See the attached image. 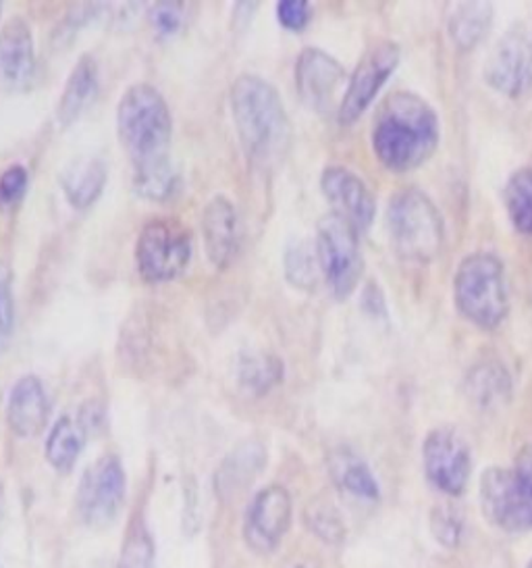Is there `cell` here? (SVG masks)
Masks as SVG:
<instances>
[{
  "mask_svg": "<svg viewBox=\"0 0 532 568\" xmlns=\"http://www.w3.org/2000/svg\"><path fill=\"white\" fill-rule=\"evenodd\" d=\"M116 132L135 169V192L146 201H168L180 178L168 161L173 119L163 94L149 84L132 85L119 102Z\"/></svg>",
  "mask_w": 532,
  "mask_h": 568,
  "instance_id": "1",
  "label": "cell"
},
{
  "mask_svg": "<svg viewBox=\"0 0 532 568\" xmlns=\"http://www.w3.org/2000/svg\"><path fill=\"white\" fill-rule=\"evenodd\" d=\"M437 146L439 119L431 104L412 92H393L375 123L377 159L396 173H408L424 165Z\"/></svg>",
  "mask_w": 532,
  "mask_h": 568,
  "instance_id": "2",
  "label": "cell"
},
{
  "mask_svg": "<svg viewBox=\"0 0 532 568\" xmlns=\"http://www.w3.org/2000/svg\"><path fill=\"white\" fill-rule=\"evenodd\" d=\"M232 111L249 165L275 168L291 142V125L279 92L258 75H239L232 88Z\"/></svg>",
  "mask_w": 532,
  "mask_h": 568,
  "instance_id": "3",
  "label": "cell"
},
{
  "mask_svg": "<svg viewBox=\"0 0 532 568\" xmlns=\"http://www.w3.org/2000/svg\"><path fill=\"white\" fill-rule=\"evenodd\" d=\"M456 306L472 325L498 329L510 313L505 267L491 252H474L460 263L453 280Z\"/></svg>",
  "mask_w": 532,
  "mask_h": 568,
  "instance_id": "4",
  "label": "cell"
},
{
  "mask_svg": "<svg viewBox=\"0 0 532 568\" xmlns=\"http://www.w3.org/2000/svg\"><path fill=\"white\" fill-rule=\"evenodd\" d=\"M391 244L403 261L431 263L446 242V223L434 202L416 187L393 194L387 211Z\"/></svg>",
  "mask_w": 532,
  "mask_h": 568,
  "instance_id": "5",
  "label": "cell"
},
{
  "mask_svg": "<svg viewBox=\"0 0 532 568\" xmlns=\"http://www.w3.org/2000/svg\"><path fill=\"white\" fill-rule=\"evenodd\" d=\"M481 508L495 527L518 534L532 529V444L514 468H489L481 481Z\"/></svg>",
  "mask_w": 532,
  "mask_h": 568,
  "instance_id": "6",
  "label": "cell"
},
{
  "mask_svg": "<svg viewBox=\"0 0 532 568\" xmlns=\"http://www.w3.org/2000/svg\"><path fill=\"white\" fill-rule=\"evenodd\" d=\"M358 234L349 221L335 213L320 219L316 230L318 267L337 301H346L354 294L365 271Z\"/></svg>",
  "mask_w": 532,
  "mask_h": 568,
  "instance_id": "7",
  "label": "cell"
},
{
  "mask_svg": "<svg viewBox=\"0 0 532 568\" xmlns=\"http://www.w3.org/2000/svg\"><path fill=\"white\" fill-rule=\"evenodd\" d=\"M140 275L152 282L177 280L192 261V240L182 223L173 219H156L149 223L135 246Z\"/></svg>",
  "mask_w": 532,
  "mask_h": 568,
  "instance_id": "8",
  "label": "cell"
},
{
  "mask_svg": "<svg viewBox=\"0 0 532 568\" xmlns=\"http://www.w3.org/2000/svg\"><path fill=\"white\" fill-rule=\"evenodd\" d=\"M125 501V470L116 456H102L85 470L78 491V513L88 527L104 529Z\"/></svg>",
  "mask_w": 532,
  "mask_h": 568,
  "instance_id": "9",
  "label": "cell"
},
{
  "mask_svg": "<svg viewBox=\"0 0 532 568\" xmlns=\"http://www.w3.org/2000/svg\"><path fill=\"white\" fill-rule=\"evenodd\" d=\"M401 59V49L396 42H379L366 52L362 61L349 80L348 90L339 102V123L351 125L362 118L366 109L377 99L385 82L391 78Z\"/></svg>",
  "mask_w": 532,
  "mask_h": 568,
  "instance_id": "10",
  "label": "cell"
},
{
  "mask_svg": "<svg viewBox=\"0 0 532 568\" xmlns=\"http://www.w3.org/2000/svg\"><path fill=\"white\" fill-rule=\"evenodd\" d=\"M427 477L446 496H460L470 479L472 456L464 437L456 429L441 427L427 435L422 446Z\"/></svg>",
  "mask_w": 532,
  "mask_h": 568,
  "instance_id": "11",
  "label": "cell"
},
{
  "mask_svg": "<svg viewBox=\"0 0 532 568\" xmlns=\"http://www.w3.org/2000/svg\"><path fill=\"white\" fill-rule=\"evenodd\" d=\"M291 498L282 485H268L249 504L244 537L258 554L277 550L291 525Z\"/></svg>",
  "mask_w": 532,
  "mask_h": 568,
  "instance_id": "12",
  "label": "cell"
},
{
  "mask_svg": "<svg viewBox=\"0 0 532 568\" xmlns=\"http://www.w3.org/2000/svg\"><path fill=\"white\" fill-rule=\"evenodd\" d=\"M346 82V69L320 49H304L296 63L299 99L316 113L327 115L337 104V94Z\"/></svg>",
  "mask_w": 532,
  "mask_h": 568,
  "instance_id": "13",
  "label": "cell"
},
{
  "mask_svg": "<svg viewBox=\"0 0 532 568\" xmlns=\"http://www.w3.org/2000/svg\"><path fill=\"white\" fill-rule=\"evenodd\" d=\"M484 78L493 90L508 99H520L531 92V42L522 34L503 36L484 65Z\"/></svg>",
  "mask_w": 532,
  "mask_h": 568,
  "instance_id": "14",
  "label": "cell"
},
{
  "mask_svg": "<svg viewBox=\"0 0 532 568\" xmlns=\"http://www.w3.org/2000/svg\"><path fill=\"white\" fill-rule=\"evenodd\" d=\"M325 199L331 202L332 213L349 221L358 232L370 230L377 215V201L370 187L346 168H327L320 178Z\"/></svg>",
  "mask_w": 532,
  "mask_h": 568,
  "instance_id": "15",
  "label": "cell"
},
{
  "mask_svg": "<svg viewBox=\"0 0 532 568\" xmlns=\"http://www.w3.org/2000/svg\"><path fill=\"white\" fill-rule=\"evenodd\" d=\"M35 52L30 26L25 19H11L0 32V90L17 92L32 84Z\"/></svg>",
  "mask_w": 532,
  "mask_h": 568,
  "instance_id": "16",
  "label": "cell"
},
{
  "mask_svg": "<svg viewBox=\"0 0 532 568\" xmlns=\"http://www.w3.org/2000/svg\"><path fill=\"white\" fill-rule=\"evenodd\" d=\"M202 232L211 263L218 271H225L239 251V221L227 196L218 194L206 204L202 215Z\"/></svg>",
  "mask_w": 532,
  "mask_h": 568,
  "instance_id": "17",
  "label": "cell"
},
{
  "mask_svg": "<svg viewBox=\"0 0 532 568\" xmlns=\"http://www.w3.org/2000/svg\"><path fill=\"white\" fill-rule=\"evenodd\" d=\"M50 418V402L42 382L33 375L21 377L9 396L7 423L13 434L30 439L42 434Z\"/></svg>",
  "mask_w": 532,
  "mask_h": 568,
  "instance_id": "18",
  "label": "cell"
},
{
  "mask_svg": "<svg viewBox=\"0 0 532 568\" xmlns=\"http://www.w3.org/2000/svg\"><path fill=\"white\" fill-rule=\"evenodd\" d=\"M96 94H99V65L92 54H83L71 71L57 106L59 123L63 128L75 123L82 118L83 111L94 102Z\"/></svg>",
  "mask_w": 532,
  "mask_h": 568,
  "instance_id": "19",
  "label": "cell"
},
{
  "mask_svg": "<svg viewBox=\"0 0 532 568\" xmlns=\"http://www.w3.org/2000/svg\"><path fill=\"white\" fill-rule=\"evenodd\" d=\"M266 450L260 442H246L232 452L216 473V491L221 498H233L244 491L265 468Z\"/></svg>",
  "mask_w": 532,
  "mask_h": 568,
  "instance_id": "20",
  "label": "cell"
},
{
  "mask_svg": "<svg viewBox=\"0 0 532 568\" xmlns=\"http://www.w3.org/2000/svg\"><path fill=\"white\" fill-rule=\"evenodd\" d=\"M109 180V168L102 159H78L61 173V187L73 209H88L99 201Z\"/></svg>",
  "mask_w": 532,
  "mask_h": 568,
  "instance_id": "21",
  "label": "cell"
},
{
  "mask_svg": "<svg viewBox=\"0 0 532 568\" xmlns=\"http://www.w3.org/2000/svg\"><path fill=\"white\" fill-rule=\"evenodd\" d=\"M491 23V2H456L448 19L449 38L460 51H472L489 34Z\"/></svg>",
  "mask_w": 532,
  "mask_h": 568,
  "instance_id": "22",
  "label": "cell"
},
{
  "mask_svg": "<svg viewBox=\"0 0 532 568\" xmlns=\"http://www.w3.org/2000/svg\"><path fill=\"white\" fill-rule=\"evenodd\" d=\"M331 477L335 485L351 496L354 500L377 501L379 500V484L360 456L354 452L337 450L331 456Z\"/></svg>",
  "mask_w": 532,
  "mask_h": 568,
  "instance_id": "23",
  "label": "cell"
},
{
  "mask_svg": "<svg viewBox=\"0 0 532 568\" xmlns=\"http://www.w3.org/2000/svg\"><path fill=\"white\" fill-rule=\"evenodd\" d=\"M85 435L88 432L83 429V425L78 418H59L47 439V458L52 468H57L61 473H69L82 454Z\"/></svg>",
  "mask_w": 532,
  "mask_h": 568,
  "instance_id": "24",
  "label": "cell"
},
{
  "mask_svg": "<svg viewBox=\"0 0 532 568\" xmlns=\"http://www.w3.org/2000/svg\"><path fill=\"white\" fill-rule=\"evenodd\" d=\"M468 394L482 408L498 406L510 396V375L498 363H482L468 375Z\"/></svg>",
  "mask_w": 532,
  "mask_h": 568,
  "instance_id": "25",
  "label": "cell"
},
{
  "mask_svg": "<svg viewBox=\"0 0 532 568\" xmlns=\"http://www.w3.org/2000/svg\"><path fill=\"white\" fill-rule=\"evenodd\" d=\"M237 377L246 392L254 396H263L282 382L283 363L270 354H244L239 358Z\"/></svg>",
  "mask_w": 532,
  "mask_h": 568,
  "instance_id": "26",
  "label": "cell"
},
{
  "mask_svg": "<svg viewBox=\"0 0 532 568\" xmlns=\"http://www.w3.org/2000/svg\"><path fill=\"white\" fill-rule=\"evenodd\" d=\"M503 201L515 230L520 234L532 235V168L518 169L508 180Z\"/></svg>",
  "mask_w": 532,
  "mask_h": 568,
  "instance_id": "27",
  "label": "cell"
},
{
  "mask_svg": "<svg viewBox=\"0 0 532 568\" xmlns=\"http://www.w3.org/2000/svg\"><path fill=\"white\" fill-rule=\"evenodd\" d=\"M119 568H154V544L142 523L132 527L125 537L119 556Z\"/></svg>",
  "mask_w": 532,
  "mask_h": 568,
  "instance_id": "28",
  "label": "cell"
},
{
  "mask_svg": "<svg viewBox=\"0 0 532 568\" xmlns=\"http://www.w3.org/2000/svg\"><path fill=\"white\" fill-rule=\"evenodd\" d=\"M316 248L313 251L308 244H296L285 256V268H287V280L298 287H313L316 282ZM320 268V267H318Z\"/></svg>",
  "mask_w": 532,
  "mask_h": 568,
  "instance_id": "29",
  "label": "cell"
},
{
  "mask_svg": "<svg viewBox=\"0 0 532 568\" xmlns=\"http://www.w3.org/2000/svg\"><path fill=\"white\" fill-rule=\"evenodd\" d=\"M306 520L310 525V529L315 531L318 537H323L325 541H331L337 544L344 539L346 529H344V523L337 515V510L332 508L331 504H313L308 510H306Z\"/></svg>",
  "mask_w": 532,
  "mask_h": 568,
  "instance_id": "30",
  "label": "cell"
},
{
  "mask_svg": "<svg viewBox=\"0 0 532 568\" xmlns=\"http://www.w3.org/2000/svg\"><path fill=\"white\" fill-rule=\"evenodd\" d=\"M431 529L441 546L456 548L462 539V517L453 506L441 504L431 513Z\"/></svg>",
  "mask_w": 532,
  "mask_h": 568,
  "instance_id": "31",
  "label": "cell"
},
{
  "mask_svg": "<svg viewBox=\"0 0 532 568\" xmlns=\"http://www.w3.org/2000/svg\"><path fill=\"white\" fill-rule=\"evenodd\" d=\"M183 23V2H156L150 9V26L161 38H171L177 34Z\"/></svg>",
  "mask_w": 532,
  "mask_h": 568,
  "instance_id": "32",
  "label": "cell"
},
{
  "mask_svg": "<svg viewBox=\"0 0 532 568\" xmlns=\"http://www.w3.org/2000/svg\"><path fill=\"white\" fill-rule=\"evenodd\" d=\"M28 190V169L23 165H13L0 175V204L13 206L23 199Z\"/></svg>",
  "mask_w": 532,
  "mask_h": 568,
  "instance_id": "33",
  "label": "cell"
},
{
  "mask_svg": "<svg viewBox=\"0 0 532 568\" xmlns=\"http://www.w3.org/2000/svg\"><path fill=\"white\" fill-rule=\"evenodd\" d=\"M277 19L285 30L299 32L310 21V2L306 0H282L277 2Z\"/></svg>",
  "mask_w": 532,
  "mask_h": 568,
  "instance_id": "34",
  "label": "cell"
},
{
  "mask_svg": "<svg viewBox=\"0 0 532 568\" xmlns=\"http://www.w3.org/2000/svg\"><path fill=\"white\" fill-rule=\"evenodd\" d=\"M13 321H16V306H13L11 285L4 275H0V348H4V344L11 337Z\"/></svg>",
  "mask_w": 532,
  "mask_h": 568,
  "instance_id": "35",
  "label": "cell"
},
{
  "mask_svg": "<svg viewBox=\"0 0 532 568\" xmlns=\"http://www.w3.org/2000/svg\"><path fill=\"white\" fill-rule=\"evenodd\" d=\"M526 568H532V560H531V565H529V567H526Z\"/></svg>",
  "mask_w": 532,
  "mask_h": 568,
  "instance_id": "36",
  "label": "cell"
},
{
  "mask_svg": "<svg viewBox=\"0 0 532 568\" xmlns=\"http://www.w3.org/2000/svg\"><path fill=\"white\" fill-rule=\"evenodd\" d=\"M298 568H301V567H298Z\"/></svg>",
  "mask_w": 532,
  "mask_h": 568,
  "instance_id": "37",
  "label": "cell"
}]
</instances>
